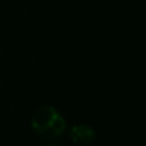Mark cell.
Segmentation results:
<instances>
[{
	"label": "cell",
	"mask_w": 146,
	"mask_h": 146,
	"mask_svg": "<svg viewBox=\"0 0 146 146\" xmlns=\"http://www.w3.org/2000/svg\"><path fill=\"white\" fill-rule=\"evenodd\" d=\"M71 139L76 144H91L95 140V132L87 124H76L71 129Z\"/></svg>",
	"instance_id": "obj_2"
},
{
	"label": "cell",
	"mask_w": 146,
	"mask_h": 146,
	"mask_svg": "<svg viewBox=\"0 0 146 146\" xmlns=\"http://www.w3.org/2000/svg\"><path fill=\"white\" fill-rule=\"evenodd\" d=\"M31 126L35 133L45 142H53L66 129V121L55 108L42 105L33 113Z\"/></svg>",
	"instance_id": "obj_1"
}]
</instances>
